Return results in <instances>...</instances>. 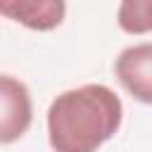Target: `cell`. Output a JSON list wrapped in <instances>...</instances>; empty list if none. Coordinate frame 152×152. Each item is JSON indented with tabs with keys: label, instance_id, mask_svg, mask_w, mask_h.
<instances>
[{
	"label": "cell",
	"instance_id": "5",
	"mask_svg": "<svg viewBox=\"0 0 152 152\" xmlns=\"http://www.w3.org/2000/svg\"><path fill=\"white\" fill-rule=\"evenodd\" d=\"M116 24L124 33H152V0H124L116 10Z\"/></svg>",
	"mask_w": 152,
	"mask_h": 152
},
{
	"label": "cell",
	"instance_id": "3",
	"mask_svg": "<svg viewBox=\"0 0 152 152\" xmlns=\"http://www.w3.org/2000/svg\"><path fill=\"white\" fill-rule=\"evenodd\" d=\"M114 74L133 100L152 104V43L124 48L114 62Z\"/></svg>",
	"mask_w": 152,
	"mask_h": 152
},
{
	"label": "cell",
	"instance_id": "1",
	"mask_svg": "<svg viewBox=\"0 0 152 152\" xmlns=\"http://www.w3.org/2000/svg\"><path fill=\"white\" fill-rule=\"evenodd\" d=\"M124 121L121 97L104 83H83L59 93L48 107L52 152H97Z\"/></svg>",
	"mask_w": 152,
	"mask_h": 152
},
{
	"label": "cell",
	"instance_id": "2",
	"mask_svg": "<svg viewBox=\"0 0 152 152\" xmlns=\"http://www.w3.org/2000/svg\"><path fill=\"white\" fill-rule=\"evenodd\" d=\"M33 121V102L24 81L2 74L0 76V142L10 145L19 140Z\"/></svg>",
	"mask_w": 152,
	"mask_h": 152
},
{
	"label": "cell",
	"instance_id": "4",
	"mask_svg": "<svg viewBox=\"0 0 152 152\" xmlns=\"http://www.w3.org/2000/svg\"><path fill=\"white\" fill-rule=\"evenodd\" d=\"M0 14L31 31H52L64 21L66 5L62 0H0Z\"/></svg>",
	"mask_w": 152,
	"mask_h": 152
}]
</instances>
